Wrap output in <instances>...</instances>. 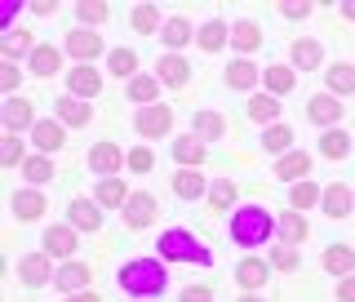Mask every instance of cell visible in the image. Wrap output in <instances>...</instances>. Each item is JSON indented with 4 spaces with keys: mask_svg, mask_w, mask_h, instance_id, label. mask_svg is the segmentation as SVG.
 Listing matches in <instances>:
<instances>
[{
    "mask_svg": "<svg viewBox=\"0 0 355 302\" xmlns=\"http://www.w3.org/2000/svg\"><path fill=\"white\" fill-rule=\"evenodd\" d=\"M227 85L231 89H253V85H258V67H253V62H231L227 67Z\"/></svg>",
    "mask_w": 355,
    "mask_h": 302,
    "instance_id": "obj_23",
    "label": "cell"
},
{
    "mask_svg": "<svg viewBox=\"0 0 355 302\" xmlns=\"http://www.w3.org/2000/svg\"><path fill=\"white\" fill-rule=\"evenodd\" d=\"M187 81H191V67H187L182 58H173V53H164V58H160V85H187Z\"/></svg>",
    "mask_w": 355,
    "mask_h": 302,
    "instance_id": "obj_14",
    "label": "cell"
},
{
    "mask_svg": "<svg viewBox=\"0 0 355 302\" xmlns=\"http://www.w3.org/2000/svg\"><path fill=\"white\" fill-rule=\"evenodd\" d=\"M187 40H191V22H187V18H173L169 27H164V44H169V49H182Z\"/></svg>",
    "mask_w": 355,
    "mask_h": 302,
    "instance_id": "obj_36",
    "label": "cell"
},
{
    "mask_svg": "<svg viewBox=\"0 0 355 302\" xmlns=\"http://www.w3.org/2000/svg\"><path fill=\"white\" fill-rule=\"evenodd\" d=\"M18 85V72H14V62H5L0 67V89H14Z\"/></svg>",
    "mask_w": 355,
    "mask_h": 302,
    "instance_id": "obj_52",
    "label": "cell"
},
{
    "mask_svg": "<svg viewBox=\"0 0 355 302\" xmlns=\"http://www.w3.org/2000/svg\"><path fill=\"white\" fill-rule=\"evenodd\" d=\"M271 231H275V222L258 205H253V209H240L236 222H231V236H236V244H262Z\"/></svg>",
    "mask_w": 355,
    "mask_h": 302,
    "instance_id": "obj_3",
    "label": "cell"
},
{
    "mask_svg": "<svg viewBox=\"0 0 355 302\" xmlns=\"http://www.w3.org/2000/svg\"><path fill=\"white\" fill-rule=\"evenodd\" d=\"M240 302H258V298H240Z\"/></svg>",
    "mask_w": 355,
    "mask_h": 302,
    "instance_id": "obj_56",
    "label": "cell"
},
{
    "mask_svg": "<svg viewBox=\"0 0 355 302\" xmlns=\"http://www.w3.org/2000/svg\"><path fill=\"white\" fill-rule=\"evenodd\" d=\"M209 200H214V209H227L231 200H236V187L222 178V183H214V196H209Z\"/></svg>",
    "mask_w": 355,
    "mask_h": 302,
    "instance_id": "obj_46",
    "label": "cell"
},
{
    "mask_svg": "<svg viewBox=\"0 0 355 302\" xmlns=\"http://www.w3.org/2000/svg\"><path fill=\"white\" fill-rule=\"evenodd\" d=\"M67 49H71L76 58H98V53H103V40H98L94 31H67Z\"/></svg>",
    "mask_w": 355,
    "mask_h": 302,
    "instance_id": "obj_11",
    "label": "cell"
},
{
    "mask_svg": "<svg viewBox=\"0 0 355 302\" xmlns=\"http://www.w3.org/2000/svg\"><path fill=\"white\" fill-rule=\"evenodd\" d=\"M173 160L200 165V160H205V142H200V138H178V142H173Z\"/></svg>",
    "mask_w": 355,
    "mask_h": 302,
    "instance_id": "obj_29",
    "label": "cell"
},
{
    "mask_svg": "<svg viewBox=\"0 0 355 302\" xmlns=\"http://www.w3.org/2000/svg\"><path fill=\"white\" fill-rule=\"evenodd\" d=\"M58 120H62V125H71V129H80V125L94 120V111H89L80 98H58Z\"/></svg>",
    "mask_w": 355,
    "mask_h": 302,
    "instance_id": "obj_10",
    "label": "cell"
},
{
    "mask_svg": "<svg viewBox=\"0 0 355 302\" xmlns=\"http://www.w3.org/2000/svg\"><path fill=\"white\" fill-rule=\"evenodd\" d=\"M329 89L333 94H355V67H329Z\"/></svg>",
    "mask_w": 355,
    "mask_h": 302,
    "instance_id": "obj_35",
    "label": "cell"
},
{
    "mask_svg": "<svg viewBox=\"0 0 355 302\" xmlns=\"http://www.w3.org/2000/svg\"><path fill=\"white\" fill-rule=\"evenodd\" d=\"M182 302H214V294H209L205 285H196V289H187V294H182Z\"/></svg>",
    "mask_w": 355,
    "mask_h": 302,
    "instance_id": "obj_51",
    "label": "cell"
},
{
    "mask_svg": "<svg viewBox=\"0 0 355 302\" xmlns=\"http://www.w3.org/2000/svg\"><path fill=\"white\" fill-rule=\"evenodd\" d=\"M107 67H111L116 76H129V81H133V72H138V53H129V49H116Z\"/></svg>",
    "mask_w": 355,
    "mask_h": 302,
    "instance_id": "obj_41",
    "label": "cell"
},
{
    "mask_svg": "<svg viewBox=\"0 0 355 302\" xmlns=\"http://www.w3.org/2000/svg\"><path fill=\"white\" fill-rule=\"evenodd\" d=\"M155 18H160V14H155V5H138V9H133V31H142V36H147V31H155Z\"/></svg>",
    "mask_w": 355,
    "mask_h": 302,
    "instance_id": "obj_44",
    "label": "cell"
},
{
    "mask_svg": "<svg viewBox=\"0 0 355 302\" xmlns=\"http://www.w3.org/2000/svg\"><path fill=\"white\" fill-rule=\"evenodd\" d=\"M249 116L253 120H275L280 116V103H275V98H249Z\"/></svg>",
    "mask_w": 355,
    "mask_h": 302,
    "instance_id": "obj_43",
    "label": "cell"
},
{
    "mask_svg": "<svg viewBox=\"0 0 355 302\" xmlns=\"http://www.w3.org/2000/svg\"><path fill=\"white\" fill-rule=\"evenodd\" d=\"M320 200H324V196H320V187L297 183V187H293V196H288V205H293V209H311V205H320Z\"/></svg>",
    "mask_w": 355,
    "mask_h": 302,
    "instance_id": "obj_39",
    "label": "cell"
},
{
    "mask_svg": "<svg viewBox=\"0 0 355 302\" xmlns=\"http://www.w3.org/2000/svg\"><path fill=\"white\" fill-rule=\"evenodd\" d=\"M160 253L169 262H196V267H209V262H214V253H209L205 244L191 236V231H178V227L160 236Z\"/></svg>",
    "mask_w": 355,
    "mask_h": 302,
    "instance_id": "obj_2",
    "label": "cell"
},
{
    "mask_svg": "<svg viewBox=\"0 0 355 302\" xmlns=\"http://www.w3.org/2000/svg\"><path fill=\"white\" fill-rule=\"evenodd\" d=\"M62 67V58H58V49H53V44H40L36 53H31V72L36 76H53Z\"/></svg>",
    "mask_w": 355,
    "mask_h": 302,
    "instance_id": "obj_26",
    "label": "cell"
},
{
    "mask_svg": "<svg viewBox=\"0 0 355 302\" xmlns=\"http://www.w3.org/2000/svg\"><path fill=\"white\" fill-rule=\"evenodd\" d=\"M222 44H227V27H222L218 18H209L205 27H200V49H205V53H218Z\"/></svg>",
    "mask_w": 355,
    "mask_h": 302,
    "instance_id": "obj_25",
    "label": "cell"
},
{
    "mask_svg": "<svg viewBox=\"0 0 355 302\" xmlns=\"http://www.w3.org/2000/svg\"><path fill=\"white\" fill-rule=\"evenodd\" d=\"M67 214H71V222L80 231H98V227H103V214H98V205H89V200H71Z\"/></svg>",
    "mask_w": 355,
    "mask_h": 302,
    "instance_id": "obj_13",
    "label": "cell"
},
{
    "mask_svg": "<svg viewBox=\"0 0 355 302\" xmlns=\"http://www.w3.org/2000/svg\"><path fill=\"white\" fill-rule=\"evenodd\" d=\"M320 267H324V271H333V276H351V271H355V249H347V244H333V249H324Z\"/></svg>",
    "mask_w": 355,
    "mask_h": 302,
    "instance_id": "obj_7",
    "label": "cell"
},
{
    "mask_svg": "<svg viewBox=\"0 0 355 302\" xmlns=\"http://www.w3.org/2000/svg\"><path fill=\"white\" fill-rule=\"evenodd\" d=\"M169 125H173V111H169V107H142L138 120H133V129L147 133V138H160V133H169Z\"/></svg>",
    "mask_w": 355,
    "mask_h": 302,
    "instance_id": "obj_4",
    "label": "cell"
},
{
    "mask_svg": "<svg viewBox=\"0 0 355 302\" xmlns=\"http://www.w3.org/2000/svg\"><path fill=\"white\" fill-rule=\"evenodd\" d=\"M236 280H240L244 289H258V285L266 280V262H258V258H249V262H240V271H236Z\"/></svg>",
    "mask_w": 355,
    "mask_h": 302,
    "instance_id": "obj_34",
    "label": "cell"
},
{
    "mask_svg": "<svg viewBox=\"0 0 355 302\" xmlns=\"http://www.w3.org/2000/svg\"><path fill=\"white\" fill-rule=\"evenodd\" d=\"M280 14H284V18H306V14H311V5H306V0H293V5H284V9H280Z\"/></svg>",
    "mask_w": 355,
    "mask_h": 302,
    "instance_id": "obj_50",
    "label": "cell"
},
{
    "mask_svg": "<svg viewBox=\"0 0 355 302\" xmlns=\"http://www.w3.org/2000/svg\"><path fill=\"white\" fill-rule=\"evenodd\" d=\"M44 249H49L53 258H71V253H76V231H71V227L44 231Z\"/></svg>",
    "mask_w": 355,
    "mask_h": 302,
    "instance_id": "obj_9",
    "label": "cell"
},
{
    "mask_svg": "<svg viewBox=\"0 0 355 302\" xmlns=\"http://www.w3.org/2000/svg\"><path fill=\"white\" fill-rule=\"evenodd\" d=\"M324 214H329V218H347V214H351V192H347L342 183H333L329 192H324Z\"/></svg>",
    "mask_w": 355,
    "mask_h": 302,
    "instance_id": "obj_18",
    "label": "cell"
},
{
    "mask_svg": "<svg viewBox=\"0 0 355 302\" xmlns=\"http://www.w3.org/2000/svg\"><path fill=\"white\" fill-rule=\"evenodd\" d=\"M76 14H80L85 22H103L107 18V5H98V0H80V5H76Z\"/></svg>",
    "mask_w": 355,
    "mask_h": 302,
    "instance_id": "obj_45",
    "label": "cell"
},
{
    "mask_svg": "<svg viewBox=\"0 0 355 302\" xmlns=\"http://www.w3.org/2000/svg\"><path fill=\"white\" fill-rule=\"evenodd\" d=\"M320 53H324V49H320L315 40H297V44H293V62L302 67V72H311V67H320Z\"/></svg>",
    "mask_w": 355,
    "mask_h": 302,
    "instance_id": "obj_33",
    "label": "cell"
},
{
    "mask_svg": "<svg viewBox=\"0 0 355 302\" xmlns=\"http://www.w3.org/2000/svg\"><path fill=\"white\" fill-rule=\"evenodd\" d=\"M306 116L315 120V125H333V120L342 116V107H338V98H311V103H306Z\"/></svg>",
    "mask_w": 355,
    "mask_h": 302,
    "instance_id": "obj_20",
    "label": "cell"
},
{
    "mask_svg": "<svg viewBox=\"0 0 355 302\" xmlns=\"http://www.w3.org/2000/svg\"><path fill=\"white\" fill-rule=\"evenodd\" d=\"M342 14H347V18H355V0H351V5H342Z\"/></svg>",
    "mask_w": 355,
    "mask_h": 302,
    "instance_id": "obj_55",
    "label": "cell"
},
{
    "mask_svg": "<svg viewBox=\"0 0 355 302\" xmlns=\"http://www.w3.org/2000/svg\"><path fill=\"white\" fill-rule=\"evenodd\" d=\"M22 285H31V289H40V285H49L53 280V271H49V258H22Z\"/></svg>",
    "mask_w": 355,
    "mask_h": 302,
    "instance_id": "obj_15",
    "label": "cell"
},
{
    "mask_svg": "<svg viewBox=\"0 0 355 302\" xmlns=\"http://www.w3.org/2000/svg\"><path fill=\"white\" fill-rule=\"evenodd\" d=\"M53 280H58V289H67V294H80V289L89 285V267H80V262H67L58 276H53Z\"/></svg>",
    "mask_w": 355,
    "mask_h": 302,
    "instance_id": "obj_16",
    "label": "cell"
},
{
    "mask_svg": "<svg viewBox=\"0 0 355 302\" xmlns=\"http://www.w3.org/2000/svg\"><path fill=\"white\" fill-rule=\"evenodd\" d=\"M338 302H355V276H347V280L338 285Z\"/></svg>",
    "mask_w": 355,
    "mask_h": 302,
    "instance_id": "obj_53",
    "label": "cell"
},
{
    "mask_svg": "<svg viewBox=\"0 0 355 302\" xmlns=\"http://www.w3.org/2000/svg\"><path fill=\"white\" fill-rule=\"evenodd\" d=\"M164 267L155 262V258H138V262H129V267H120V289L133 298H155V294H164Z\"/></svg>",
    "mask_w": 355,
    "mask_h": 302,
    "instance_id": "obj_1",
    "label": "cell"
},
{
    "mask_svg": "<svg viewBox=\"0 0 355 302\" xmlns=\"http://www.w3.org/2000/svg\"><path fill=\"white\" fill-rule=\"evenodd\" d=\"M311 165H315V160H311L306 151H288L284 160L275 165V178H284V183H302V178L311 174Z\"/></svg>",
    "mask_w": 355,
    "mask_h": 302,
    "instance_id": "obj_5",
    "label": "cell"
},
{
    "mask_svg": "<svg viewBox=\"0 0 355 302\" xmlns=\"http://www.w3.org/2000/svg\"><path fill=\"white\" fill-rule=\"evenodd\" d=\"M120 160H129V156H120L116 142H98V147L89 151V165H94L98 174H116V169H120Z\"/></svg>",
    "mask_w": 355,
    "mask_h": 302,
    "instance_id": "obj_8",
    "label": "cell"
},
{
    "mask_svg": "<svg viewBox=\"0 0 355 302\" xmlns=\"http://www.w3.org/2000/svg\"><path fill=\"white\" fill-rule=\"evenodd\" d=\"M5 125L9 129H36V107L27 98H9L5 103Z\"/></svg>",
    "mask_w": 355,
    "mask_h": 302,
    "instance_id": "obj_6",
    "label": "cell"
},
{
    "mask_svg": "<svg viewBox=\"0 0 355 302\" xmlns=\"http://www.w3.org/2000/svg\"><path fill=\"white\" fill-rule=\"evenodd\" d=\"M196 138H222V116H214V111H200L196 116Z\"/></svg>",
    "mask_w": 355,
    "mask_h": 302,
    "instance_id": "obj_37",
    "label": "cell"
},
{
    "mask_svg": "<svg viewBox=\"0 0 355 302\" xmlns=\"http://www.w3.org/2000/svg\"><path fill=\"white\" fill-rule=\"evenodd\" d=\"M22 174H27V183H49V178H53V165L40 160V156H31V160L22 165Z\"/></svg>",
    "mask_w": 355,
    "mask_h": 302,
    "instance_id": "obj_42",
    "label": "cell"
},
{
    "mask_svg": "<svg viewBox=\"0 0 355 302\" xmlns=\"http://www.w3.org/2000/svg\"><path fill=\"white\" fill-rule=\"evenodd\" d=\"M31 138H36V147H40V151H58L62 142H67V129H62V125H40V120H36Z\"/></svg>",
    "mask_w": 355,
    "mask_h": 302,
    "instance_id": "obj_19",
    "label": "cell"
},
{
    "mask_svg": "<svg viewBox=\"0 0 355 302\" xmlns=\"http://www.w3.org/2000/svg\"><path fill=\"white\" fill-rule=\"evenodd\" d=\"M27 49H31V36H27V31H9V40L0 44V53H5V62H9V58H22Z\"/></svg>",
    "mask_w": 355,
    "mask_h": 302,
    "instance_id": "obj_40",
    "label": "cell"
},
{
    "mask_svg": "<svg viewBox=\"0 0 355 302\" xmlns=\"http://www.w3.org/2000/svg\"><path fill=\"white\" fill-rule=\"evenodd\" d=\"M98 205H107V209H116V205H129V192L116 183V178H103V183H98Z\"/></svg>",
    "mask_w": 355,
    "mask_h": 302,
    "instance_id": "obj_27",
    "label": "cell"
},
{
    "mask_svg": "<svg viewBox=\"0 0 355 302\" xmlns=\"http://www.w3.org/2000/svg\"><path fill=\"white\" fill-rule=\"evenodd\" d=\"M14 214H18V218H40V214H44V196L18 192V196H14Z\"/></svg>",
    "mask_w": 355,
    "mask_h": 302,
    "instance_id": "obj_31",
    "label": "cell"
},
{
    "mask_svg": "<svg viewBox=\"0 0 355 302\" xmlns=\"http://www.w3.org/2000/svg\"><path fill=\"white\" fill-rule=\"evenodd\" d=\"M155 94H160V81H155V76H133V81H129V98H133V103L151 107Z\"/></svg>",
    "mask_w": 355,
    "mask_h": 302,
    "instance_id": "obj_21",
    "label": "cell"
},
{
    "mask_svg": "<svg viewBox=\"0 0 355 302\" xmlns=\"http://www.w3.org/2000/svg\"><path fill=\"white\" fill-rule=\"evenodd\" d=\"M280 236H284L288 249H293V244H302V240H306V222L297 218V214H284V218H280Z\"/></svg>",
    "mask_w": 355,
    "mask_h": 302,
    "instance_id": "obj_32",
    "label": "cell"
},
{
    "mask_svg": "<svg viewBox=\"0 0 355 302\" xmlns=\"http://www.w3.org/2000/svg\"><path fill=\"white\" fill-rule=\"evenodd\" d=\"M151 218H155V200L151 196H129V205H125V222H129V227H147Z\"/></svg>",
    "mask_w": 355,
    "mask_h": 302,
    "instance_id": "obj_12",
    "label": "cell"
},
{
    "mask_svg": "<svg viewBox=\"0 0 355 302\" xmlns=\"http://www.w3.org/2000/svg\"><path fill=\"white\" fill-rule=\"evenodd\" d=\"M173 192L182 200H196V196H205V178L196 169H182V174H173Z\"/></svg>",
    "mask_w": 355,
    "mask_h": 302,
    "instance_id": "obj_24",
    "label": "cell"
},
{
    "mask_svg": "<svg viewBox=\"0 0 355 302\" xmlns=\"http://www.w3.org/2000/svg\"><path fill=\"white\" fill-rule=\"evenodd\" d=\"M98 89H103V76H98L94 67H80V72H71V94H76V98H94Z\"/></svg>",
    "mask_w": 355,
    "mask_h": 302,
    "instance_id": "obj_17",
    "label": "cell"
},
{
    "mask_svg": "<svg viewBox=\"0 0 355 302\" xmlns=\"http://www.w3.org/2000/svg\"><path fill=\"white\" fill-rule=\"evenodd\" d=\"M67 302H103V298H98V294H85V289H80V294H67Z\"/></svg>",
    "mask_w": 355,
    "mask_h": 302,
    "instance_id": "obj_54",
    "label": "cell"
},
{
    "mask_svg": "<svg viewBox=\"0 0 355 302\" xmlns=\"http://www.w3.org/2000/svg\"><path fill=\"white\" fill-rule=\"evenodd\" d=\"M151 165H155V156H151L147 147H138V151H129V169H133V174H147V169H151Z\"/></svg>",
    "mask_w": 355,
    "mask_h": 302,
    "instance_id": "obj_48",
    "label": "cell"
},
{
    "mask_svg": "<svg viewBox=\"0 0 355 302\" xmlns=\"http://www.w3.org/2000/svg\"><path fill=\"white\" fill-rule=\"evenodd\" d=\"M275 267H284V271H293V267H297V253L288 249V244H280V249H275Z\"/></svg>",
    "mask_w": 355,
    "mask_h": 302,
    "instance_id": "obj_49",
    "label": "cell"
},
{
    "mask_svg": "<svg viewBox=\"0 0 355 302\" xmlns=\"http://www.w3.org/2000/svg\"><path fill=\"white\" fill-rule=\"evenodd\" d=\"M231 40H236V49L240 53H253L262 44V31H258V22H240L236 31H231Z\"/></svg>",
    "mask_w": 355,
    "mask_h": 302,
    "instance_id": "obj_28",
    "label": "cell"
},
{
    "mask_svg": "<svg viewBox=\"0 0 355 302\" xmlns=\"http://www.w3.org/2000/svg\"><path fill=\"white\" fill-rule=\"evenodd\" d=\"M266 89H271V98H280V94H288V89H293V72H288V67H266Z\"/></svg>",
    "mask_w": 355,
    "mask_h": 302,
    "instance_id": "obj_30",
    "label": "cell"
},
{
    "mask_svg": "<svg viewBox=\"0 0 355 302\" xmlns=\"http://www.w3.org/2000/svg\"><path fill=\"white\" fill-rule=\"evenodd\" d=\"M347 151H351V138L342 129H329L324 138H320V156H324V160H342Z\"/></svg>",
    "mask_w": 355,
    "mask_h": 302,
    "instance_id": "obj_22",
    "label": "cell"
},
{
    "mask_svg": "<svg viewBox=\"0 0 355 302\" xmlns=\"http://www.w3.org/2000/svg\"><path fill=\"white\" fill-rule=\"evenodd\" d=\"M262 142H266V151H288V147H293V129H288V125H271Z\"/></svg>",
    "mask_w": 355,
    "mask_h": 302,
    "instance_id": "obj_38",
    "label": "cell"
},
{
    "mask_svg": "<svg viewBox=\"0 0 355 302\" xmlns=\"http://www.w3.org/2000/svg\"><path fill=\"white\" fill-rule=\"evenodd\" d=\"M0 160H5V165H18V160H22V142L14 138V133L0 142Z\"/></svg>",
    "mask_w": 355,
    "mask_h": 302,
    "instance_id": "obj_47",
    "label": "cell"
}]
</instances>
